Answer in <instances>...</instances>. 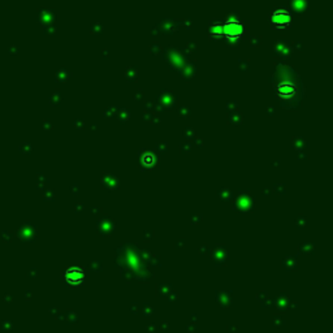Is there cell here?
I'll return each instance as SVG.
<instances>
[{
	"label": "cell",
	"instance_id": "6da1fadb",
	"mask_svg": "<svg viewBox=\"0 0 333 333\" xmlns=\"http://www.w3.org/2000/svg\"><path fill=\"white\" fill-rule=\"evenodd\" d=\"M243 31V26L238 20H228L223 25V33L229 38H238Z\"/></svg>",
	"mask_w": 333,
	"mask_h": 333
},
{
	"label": "cell",
	"instance_id": "7a4b0ae2",
	"mask_svg": "<svg viewBox=\"0 0 333 333\" xmlns=\"http://www.w3.org/2000/svg\"><path fill=\"white\" fill-rule=\"evenodd\" d=\"M272 21L276 25H281V26L288 25L290 21V13L285 9H277L272 13Z\"/></svg>",
	"mask_w": 333,
	"mask_h": 333
},
{
	"label": "cell",
	"instance_id": "3957f363",
	"mask_svg": "<svg viewBox=\"0 0 333 333\" xmlns=\"http://www.w3.org/2000/svg\"><path fill=\"white\" fill-rule=\"evenodd\" d=\"M66 278L73 284H78V283H81V280L83 278V273L78 268H72L66 272Z\"/></svg>",
	"mask_w": 333,
	"mask_h": 333
},
{
	"label": "cell",
	"instance_id": "277c9868",
	"mask_svg": "<svg viewBox=\"0 0 333 333\" xmlns=\"http://www.w3.org/2000/svg\"><path fill=\"white\" fill-rule=\"evenodd\" d=\"M295 91V87L290 83H281L278 86V93L281 95H284V97H290V95H293Z\"/></svg>",
	"mask_w": 333,
	"mask_h": 333
},
{
	"label": "cell",
	"instance_id": "5b68a950",
	"mask_svg": "<svg viewBox=\"0 0 333 333\" xmlns=\"http://www.w3.org/2000/svg\"><path fill=\"white\" fill-rule=\"evenodd\" d=\"M211 31H212L213 34H221V33H223V25L219 24V22H216V24H213V25H212Z\"/></svg>",
	"mask_w": 333,
	"mask_h": 333
},
{
	"label": "cell",
	"instance_id": "8992f818",
	"mask_svg": "<svg viewBox=\"0 0 333 333\" xmlns=\"http://www.w3.org/2000/svg\"><path fill=\"white\" fill-rule=\"evenodd\" d=\"M152 160H154V158H152V155H150V154H149V155H146V156L143 158V161L146 163V164H151Z\"/></svg>",
	"mask_w": 333,
	"mask_h": 333
}]
</instances>
